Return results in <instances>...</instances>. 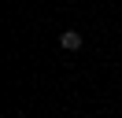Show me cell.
Segmentation results:
<instances>
[{
	"instance_id": "obj_1",
	"label": "cell",
	"mask_w": 122,
	"mask_h": 118,
	"mask_svg": "<svg viewBox=\"0 0 122 118\" xmlns=\"http://www.w3.org/2000/svg\"><path fill=\"white\" fill-rule=\"evenodd\" d=\"M59 44H63L67 52H78V48H81V33H78V30H63Z\"/></svg>"
}]
</instances>
